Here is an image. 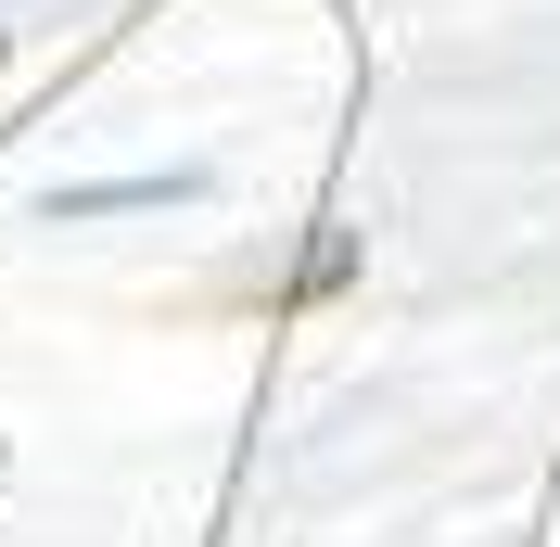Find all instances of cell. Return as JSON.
Wrapping results in <instances>:
<instances>
[{
  "mask_svg": "<svg viewBox=\"0 0 560 547\" xmlns=\"http://www.w3.org/2000/svg\"><path fill=\"white\" fill-rule=\"evenodd\" d=\"M345 280H357V242L331 230V242H318V255H306V306H318V293H345Z\"/></svg>",
  "mask_w": 560,
  "mask_h": 547,
  "instance_id": "6da1fadb",
  "label": "cell"
}]
</instances>
